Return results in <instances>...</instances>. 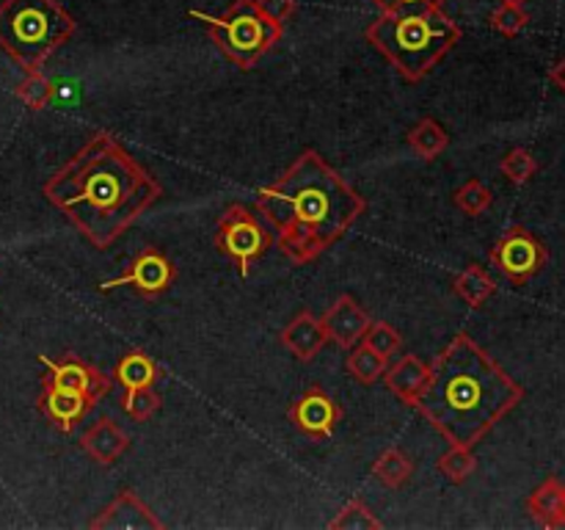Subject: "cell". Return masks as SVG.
Segmentation results:
<instances>
[{"instance_id": "1", "label": "cell", "mask_w": 565, "mask_h": 530, "mask_svg": "<svg viewBox=\"0 0 565 530\" xmlns=\"http://www.w3.org/2000/svg\"><path fill=\"white\" fill-rule=\"evenodd\" d=\"M44 197L94 248H108L158 202L160 182L110 132H97L50 177Z\"/></svg>"}, {"instance_id": "2", "label": "cell", "mask_w": 565, "mask_h": 530, "mask_svg": "<svg viewBox=\"0 0 565 530\" xmlns=\"http://www.w3.org/2000/svg\"><path fill=\"white\" fill-rule=\"evenodd\" d=\"M276 246L292 263H312L364 213V199L320 158L303 149L296 163L257 193Z\"/></svg>"}, {"instance_id": "3", "label": "cell", "mask_w": 565, "mask_h": 530, "mask_svg": "<svg viewBox=\"0 0 565 530\" xmlns=\"http://www.w3.org/2000/svg\"><path fill=\"white\" fill-rule=\"evenodd\" d=\"M522 401V384L472 337L456 335L430 364L428 386L417 409L450 445L475 447Z\"/></svg>"}, {"instance_id": "4", "label": "cell", "mask_w": 565, "mask_h": 530, "mask_svg": "<svg viewBox=\"0 0 565 530\" xmlns=\"http://www.w3.org/2000/svg\"><path fill=\"white\" fill-rule=\"evenodd\" d=\"M367 42L406 81H423L461 42V28L441 14V9L384 11L367 28Z\"/></svg>"}, {"instance_id": "5", "label": "cell", "mask_w": 565, "mask_h": 530, "mask_svg": "<svg viewBox=\"0 0 565 530\" xmlns=\"http://www.w3.org/2000/svg\"><path fill=\"white\" fill-rule=\"evenodd\" d=\"M75 33V20L58 0H0V50L25 72L44 61Z\"/></svg>"}, {"instance_id": "6", "label": "cell", "mask_w": 565, "mask_h": 530, "mask_svg": "<svg viewBox=\"0 0 565 530\" xmlns=\"http://www.w3.org/2000/svg\"><path fill=\"white\" fill-rule=\"evenodd\" d=\"M188 14L202 22L213 42L221 47V53L243 70H252L281 36V25H274L259 11L257 0H235L221 17L193 9Z\"/></svg>"}, {"instance_id": "7", "label": "cell", "mask_w": 565, "mask_h": 530, "mask_svg": "<svg viewBox=\"0 0 565 530\" xmlns=\"http://www.w3.org/2000/svg\"><path fill=\"white\" fill-rule=\"evenodd\" d=\"M270 243H274V235L259 219V210L246 208V204H230L218 219L215 248L237 265L241 276H248L252 263L268 252Z\"/></svg>"}, {"instance_id": "8", "label": "cell", "mask_w": 565, "mask_h": 530, "mask_svg": "<svg viewBox=\"0 0 565 530\" xmlns=\"http://www.w3.org/2000/svg\"><path fill=\"white\" fill-rule=\"evenodd\" d=\"M546 246L524 226H511L505 235L497 241V246L491 248V263L513 282V285H524V282L533 279L535 274H541V268L546 265Z\"/></svg>"}, {"instance_id": "9", "label": "cell", "mask_w": 565, "mask_h": 530, "mask_svg": "<svg viewBox=\"0 0 565 530\" xmlns=\"http://www.w3.org/2000/svg\"><path fill=\"white\" fill-rule=\"evenodd\" d=\"M174 276H177L174 263H171L160 248L147 246L132 257V263L127 265L125 274L114 276V279L108 282H99V290L108 293V290H116V287L130 285L136 287L141 296H160L163 290H169Z\"/></svg>"}, {"instance_id": "10", "label": "cell", "mask_w": 565, "mask_h": 530, "mask_svg": "<svg viewBox=\"0 0 565 530\" xmlns=\"http://www.w3.org/2000/svg\"><path fill=\"white\" fill-rule=\"evenodd\" d=\"M39 362L47 368V375H44V379L53 381L55 386H64V390L81 392V395L92 398L94 403H99L110 392L108 375L99 373L94 364H88V362H83V359L72 357V353H66V357H61V359H53V357H44V353H39Z\"/></svg>"}, {"instance_id": "11", "label": "cell", "mask_w": 565, "mask_h": 530, "mask_svg": "<svg viewBox=\"0 0 565 530\" xmlns=\"http://www.w3.org/2000/svg\"><path fill=\"white\" fill-rule=\"evenodd\" d=\"M290 420L296 431L309 439H329L342 420V409L334 398L320 386H309L290 406Z\"/></svg>"}, {"instance_id": "12", "label": "cell", "mask_w": 565, "mask_h": 530, "mask_svg": "<svg viewBox=\"0 0 565 530\" xmlns=\"http://www.w3.org/2000/svg\"><path fill=\"white\" fill-rule=\"evenodd\" d=\"M39 412L61 431V434H72L75 425L92 412L97 403L92 398L81 395V392L64 390V386H55L53 381H42V395H39Z\"/></svg>"}, {"instance_id": "13", "label": "cell", "mask_w": 565, "mask_h": 530, "mask_svg": "<svg viewBox=\"0 0 565 530\" xmlns=\"http://www.w3.org/2000/svg\"><path fill=\"white\" fill-rule=\"evenodd\" d=\"M320 324H323L329 340H334L340 348H353L356 342H362V337L367 335L373 320H370V315L359 307L356 298L340 296L329 309H326Z\"/></svg>"}, {"instance_id": "14", "label": "cell", "mask_w": 565, "mask_h": 530, "mask_svg": "<svg viewBox=\"0 0 565 530\" xmlns=\"http://www.w3.org/2000/svg\"><path fill=\"white\" fill-rule=\"evenodd\" d=\"M92 528L97 530H158L163 528L160 519L138 500L132 491H119L97 517L92 519Z\"/></svg>"}, {"instance_id": "15", "label": "cell", "mask_w": 565, "mask_h": 530, "mask_svg": "<svg viewBox=\"0 0 565 530\" xmlns=\"http://www.w3.org/2000/svg\"><path fill=\"white\" fill-rule=\"evenodd\" d=\"M430 379V364L419 357H401L395 364H386L384 384L395 398H401L408 406H417L419 395L425 392Z\"/></svg>"}, {"instance_id": "16", "label": "cell", "mask_w": 565, "mask_h": 530, "mask_svg": "<svg viewBox=\"0 0 565 530\" xmlns=\"http://www.w3.org/2000/svg\"><path fill=\"white\" fill-rule=\"evenodd\" d=\"M281 342L296 353V359H301V362H312V359L323 351L329 337H326V329L323 324H320V318H315L312 312H298L296 318L281 329Z\"/></svg>"}, {"instance_id": "17", "label": "cell", "mask_w": 565, "mask_h": 530, "mask_svg": "<svg viewBox=\"0 0 565 530\" xmlns=\"http://www.w3.org/2000/svg\"><path fill=\"white\" fill-rule=\"evenodd\" d=\"M81 445L94 462L108 467V464H114L121 453H127V447H130V436H127V431L121 428L119 423H114V420H99V423H94L92 428L83 434Z\"/></svg>"}, {"instance_id": "18", "label": "cell", "mask_w": 565, "mask_h": 530, "mask_svg": "<svg viewBox=\"0 0 565 530\" xmlns=\"http://www.w3.org/2000/svg\"><path fill=\"white\" fill-rule=\"evenodd\" d=\"M563 508H565V484L561 478H546L544 484L535 486L533 495L527 497V511L544 528H563Z\"/></svg>"}, {"instance_id": "19", "label": "cell", "mask_w": 565, "mask_h": 530, "mask_svg": "<svg viewBox=\"0 0 565 530\" xmlns=\"http://www.w3.org/2000/svg\"><path fill=\"white\" fill-rule=\"evenodd\" d=\"M158 373V364H154V359L149 357V353L127 351L125 357L116 362L114 381L125 386V390H132V386H154Z\"/></svg>"}, {"instance_id": "20", "label": "cell", "mask_w": 565, "mask_h": 530, "mask_svg": "<svg viewBox=\"0 0 565 530\" xmlns=\"http://www.w3.org/2000/svg\"><path fill=\"white\" fill-rule=\"evenodd\" d=\"M386 364H390V359L375 353L373 348L364 346V342H356L345 359V370L359 381V384H375L379 379H384Z\"/></svg>"}, {"instance_id": "21", "label": "cell", "mask_w": 565, "mask_h": 530, "mask_svg": "<svg viewBox=\"0 0 565 530\" xmlns=\"http://www.w3.org/2000/svg\"><path fill=\"white\" fill-rule=\"evenodd\" d=\"M497 285L489 276V271L480 268V265H467L461 274L456 276V293L469 304V307H480V304L489 301L494 296Z\"/></svg>"}, {"instance_id": "22", "label": "cell", "mask_w": 565, "mask_h": 530, "mask_svg": "<svg viewBox=\"0 0 565 530\" xmlns=\"http://www.w3.org/2000/svg\"><path fill=\"white\" fill-rule=\"evenodd\" d=\"M373 475L381 484L390 486V489H401V486L414 475V464L408 462V456L401 447H390V451H384L375 458Z\"/></svg>"}, {"instance_id": "23", "label": "cell", "mask_w": 565, "mask_h": 530, "mask_svg": "<svg viewBox=\"0 0 565 530\" xmlns=\"http://www.w3.org/2000/svg\"><path fill=\"white\" fill-rule=\"evenodd\" d=\"M408 144H412V149L423 160H434L436 155L445 152L447 144H450V136H447V130L436 119H423L408 132Z\"/></svg>"}, {"instance_id": "24", "label": "cell", "mask_w": 565, "mask_h": 530, "mask_svg": "<svg viewBox=\"0 0 565 530\" xmlns=\"http://www.w3.org/2000/svg\"><path fill=\"white\" fill-rule=\"evenodd\" d=\"M158 409H160V395L152 390V386H132V390H125V398H121V412H125L130 420H136V423H147Z\"/></svg>"}, {"instance_id": "25", "label": "cell", "mask_w": 565, "mask_h": 530, "mask_svg": "<svg viewBox=\"0 0 565 530\" xmlns=\"http://www.w3.org/2000/svg\"><path fill=\"white\" fill-rule=\"evenodd\" d=\"M53 83L47 81V77L42 75V72H25V77H22L20 83H17V88H14V94L17 97L22 99V103L28 105V108H33V110H42L44 105L50 103V99H53Z\"/></svg>"}, {"instance_id": "26", "label": "cell", "mask_w": 565, "mask_h": 530, "mask_svg": "<svg viewBox=\"0 0 565 530\" xmlns=\"http://www.w3.org/2000/svg\"><path fill=\"white\" fill-rule=\"evenodd\" d=\"M475 453L472 447L467 445H450L447 453H441L439 458V469L452 480V484H463L469 475L475 473Z\"/></svg>"}, {"instance_id": "27", "label": "cell", "mask_w": 565, "mask_h": 530, "mask_svg": "<svg viewBox=\"0 0 565 530\" xmlns=\"http://www.w3.org/2000/svg\"><path fill=\"white\" fill-rule=\"evenodd\" d=\"M452 199H456V204L467 215H480L491 208V202H494V193H491V188L483 186L480 180H469L458 188L456 197Z\"/></svg>"}, {"instance_id": "28", "label": "cell", "mask_w": 565, "mask_h": 530, "mask_svg": "<svg viewBox=\"0 0 565 530\" xmlns=\"http://www.w3.org/2000/svg\"><path fill=\"white\" fill-rule=\"evenodd\" d=\"M500 169H502V174L508 177V180L516 182V186H522V182H527L530 177L539 171V160H535V155L530 152V149L516 147V149H511L505 158H502Z\"/></svg>"}, {"instance_id": "29", "label": "cell", "mask_w": 565, "mask_h": 530, "mask_svg": "<svg viewBox=\"0 0 565 530\" xmlns=\"http://www.w3.org/2000/svg\"><path fill=\"white\" fill-rule=\"evenodd\" d=\"M334 530H379L381 522L373 517L367 506L362 500H351L345 508L340 511V517L331 522Z\"/></svg>"}, {"instance_id": "30", "label": "cell", "mask_w": 565, "mask_h": 530, "mask_svg": "<svg viewBox=\"0 0 565 530\" xmlns=\"http://www.w3.org/2000/svg\"><path fill=\"white\" fill-rule=\"evenodd\" d=\"M530 22L527 11L522 6H511V3H500V9L491 14V28L502 36H519L524 31V25Z\"/></svg>"}, {"instance_id": "31", "label": "cell", "mask_w": 565, "mask_h": 530, "mask_svg": "<svg viewBox=\"0 0 565 530\" xmlns=\"http://www.w3.org/2000/svg\"><path fill=\"white\" fill-rule=\"evenodd\" d=\"M364 346L373 348L375 353H381L384 359H390L392 353H397V348H401V331L395 329V326L390 324H370L367 335L362 337Z\"/></svg>"}, {"instance_id": "32", "label": "cell", "mask_w": 565, "mask_h": 530, "mask_svg": "<svg viewBox=\"0 0 565 530\" xmlns=\"http://www.w3.org/2000/svg\"><path fill=\"white\" fill-rule=\"evenodd\" d=\"M257 6L274 25L281 28H285V22L290 20L292 11H296V0H257Z\"/></svg>"}, {"instance_id": "33", "label": "cell", "mask_w": 565, "mask_h": 530, "mask_svg": "<svg viewBox=\"0 0 565 530\" xmlns=\"http://www.w3.org/2000/svg\"><path fill=\"white\" fill-rule=\"evenodd\" d=\"M384 11H408V9H441L445 0H373Z\"/></svg>"}, {"instance_id": "34", "label": "cell", "mask_w": 565, "mask_h": 530, "mask_svg": "<svg viewBox=\"0 0 565 530\" xmlns=\"http://www.w3.org/2000/svg\"><path fill=\"white\" fill-rule=\"evenodd\" d=\"M550 81L555 83V86L565 94V59H561L555 66H552V70H550Z\"/></svg>"}, {"instance_id": "35", "label": "cell", "mask_w": 565, "mask_h": 530, "mask_svg": "<svg viewBox=\"0 0 565 530\" xmlns=\"http://www.w3.org/2000/svg\"><path fill=\"white\" fill-rule=\"evenodd\" d=\"M500 3H511V6H524L527 0H500Z\"/></svg>"}, {"instance_id": "36", "label": "cell", "mask_w": 565, "mask_h": 530, "mask_svg": "<svg viewBox=\"0 0 565 530\" xmlns=\"http://www.w3.org/2000/svg\"><path fill=\"white\" fill-rule=\"evenodd\" d=\"M563 528H565V508H563Z\"/></svg>"}]
</instances>
